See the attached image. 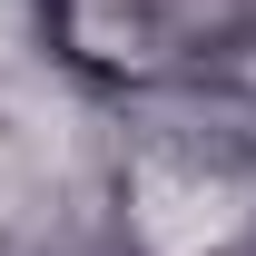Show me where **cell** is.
<instances>
[{"instance_id":"obj_1","label":"cell","mask_w":256,"mask_h":256,"mask_svg":"<svg viewBox=\"0 0 256 256\" xmlns=\"http://www.w3.org/2000/svg\"><path fill=\"white\" fill-rule=\"evenodd\" d=\"M256 217V188L236 168H207V158H138V188H128V226L148 236L158 256H207L226 246L236 226Z\"/></svg>"}]
</instances>
